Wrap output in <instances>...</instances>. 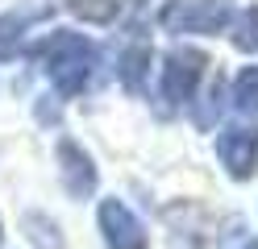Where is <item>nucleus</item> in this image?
Masks as SVG:
<instances>
[{"label": "nucleus", "mask_w": 258, "mask_h": 249, "mask_svg": "<svg viewBox=\"0 0 258 249\" xmlns=\"http://www.w3.org/2000/svg\"><path fill=\"white\" fill-rule=\"evenodd\" d=\"M29 54L46 66L54 92L67 96V100L84 96L88 83L96 79V71H100V46H96L92 38H84V33H67V29H54L50 38L34 42Z\"/></svg>", "instance_id": "1"}, {"label": "nucleus", "mask_w": 258, "mask_h": 249, "mask_svg": "<svg viewBox=\"0 0 258 249\" xmlns=\"http://www.w3.org/2000/svg\"><path fill=\"white\" fill-rule=\"evenodd\" d=\"M204 71H208V58L200 50H187V46L171 50L163 62V83H158V108H163V116H175L179 108H187L196 100Z\"/></svg>", "instance_id": "2"}, {"label": "nucleus", "mask_w": 258, "mask_h": 249, "mask_svg": "<svg viewBox=\"0 0 258 249\" xmlns=\"http://www.w3.org/2000/svg\"><path fill=\"white\" fill-rule=\"evenodd\" d=\"M237 17V0H167L158 21L167 33H221Z\"/></svg>", "instance_id": "3"}, {"label": "nucleus", "mask_w": 258, "mask_h": 249, "mask_svg": "<svg viewBox=\"0 0 258 249\" xmlns=\"http://www.w3.org/2000/svg\"><path fill=\"white\" fill-rule=\"evenodd\" d=\"M217 158H221L229 179L250 183L258 175V125L254 121H229L217 137Z\"/></svg>", "instance_id": "4"}, {"label": "nucleus", "mask_w": 258, "mask_h": 249, "mask_svg": "<svg viewBox=\"0 0 258 249\" xmlns=\"http://www.w3.org/2000/svg\"><path fill=\"white\" fill-rule=\"evenodd\" d=\"M96 224H100V237L108 249H150V232L138 220V212L121 204L117 195H104L100 208H96Z\"/></svg>", "instance_id": "5"}, {"label": "nucleus", "mask_w": 258, "mask_h": 249, "mask_svg": "<svg viewBox=\"0 0 258 249\" xmlns=\"http://www.w3.org/2000/svg\"><path fill=\"white\" fill-rule=\"evenodd\" d=\"M54 154H58V175H62L67 195H71V199H92V195H96V183H100L92 154H88L75 137H62V141L54 145Z\"/></svg>", "instance_id": "6"}, {"label": "nucleus", "mask_w": 258, "mask_h": 249, "mask_svg": "<svg viewBox=\"0 0 258 249\" xmlns=\"http://www.w3.org/2000/svg\"><path fill=\"white\" fill-rule=\"evenodd\" d=\"M42 5H17V9H9V13H0V58H9V54H17V46L29 29H34L42 21Z\"/></svg>", "instance_id": "7"}, {"label": "nucleus", "mask_w": 258, "mask_h": 249, "mask_svg": "<svg viewBox=\"0 0 258 249\" xmlns=\"http://www.w3.org/2000/svg\"><path fill=\"white\" fill-rule=\"evenodd\" d=\"M121 83H125V92L129 96H138V92H146V75H150V42L142 38V29H138V38L134 42H125L121 50Z\"/></svg>", "instance_id": "8"}, {"label": "nucleus", "mask_w": 258, "mask_h": 249, "mask_svg": "<svg viewBox=\"0 0 258 249\" xmlns=\"http://www.w3.org/2000/svg\"><path fill=\"white\" fill-rule=\"evenodd\" d=\"M67 9L75 17H84V21L92 25H112L125 9V0H67Z\"/></svg>", "instance_id": "9"}, {"label": "nucleus", "mask_w": 258, "mask_h": 249, "mask_svg": "<svg viewBox=\"0 0 258 249\" xmlns=\"http://www.w3.org/2000/svg\"><path fill=\"white\" fill-rule=\"evenodd\" d=\"M233 108L246 112V116L258 112V62L241 66V71L233 75Z\"/></svg>", "instance_id": "10"}, {"label": "nucleus", "mask_w": 258, "mask_h": 249, "mask_svg": "<svg viewBox=\"0 0 258 249\" xmlns=\"http://www.w3.org/2000/svg\"><path fill=\"white\" fill-rule=\"evenodd\" d=\"M233 42L241 50H258V5L241 13V21L233 25Z\"/></svg>", "instance_id": "11"}, {"label": "nucleus", "mask_w": 258, "mask_h": 249, "mask_svg": "<svg viewBox=\"0 0 258 249\" xmlns=\"http://www.w3.org/2000/svg\"><path fill=\"white\" fill-rule=\"evenodd\" d=\"M241 249H258V237H254V241H246V245H241Z\"/></svg>", "instance_id": "12"}, {"label": "nucleus", "mask_w": 258, "mask_h": 249, "mask_svg": "<svg viewBox=\"0 0 258 249\" xmlns=\"http://www.w3.org/2000/svg\"><path fill=\"white\" fill-rule=\"evenodd\" d=\"M0 241H5V224H0Z\"/></svg>", "instance_id": "13"}]
</instances>
